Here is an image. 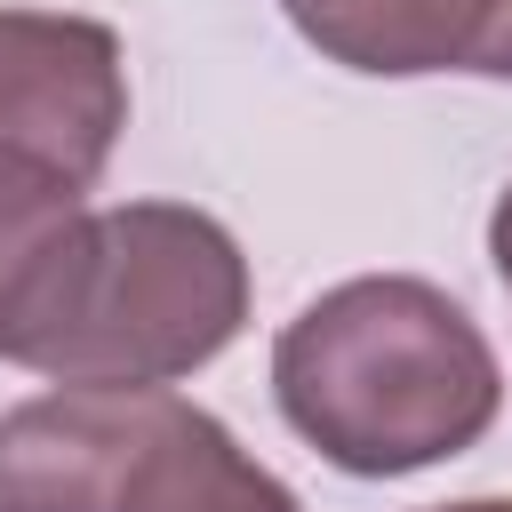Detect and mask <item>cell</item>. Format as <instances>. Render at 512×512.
Returning a JSON list of instances; mask_svg holds the SVG:
<instances>
[{"mask_svg":"<svg viewBox=\"0 0 512 512\" xmlns=\"http://www.w3.org/2000/svg\"><path fill=\"white\" fill-rule=\"evenodd\" d=\"M488 264H496V280L512 288V184L496 192V216H488Z\"/></svg>","mask_w":512,"mask_h":512,"instance_id":"obj_7","label":"cell"},{"mask_svg":"<svg viewBox=\"0 0 512 512\" xmlns=\"http://www.w3.org/2000/svg\"><path fill=\"white\" fill-rule=\"evenodd\" d=\"M120 128V32L64 8H0V176L88 200V184L112 168Z\"/></svg>","mask_w":512,"mask_h":512,"instance_id":"obj_4","label":"cell"},{"mask_svg":"<svg viewBox=\"0 0 512 512\" xmlns=\"http://www.w3.org/2000/svg\"><path fill=\"white\" fill-rule=\"evenodd\" d=\"M272 400L336 472L400 480L464 456L496 424L504 368L448 288L416 272H360L320 288L272 336Z\"/></svg>","mask_w":512,"mask_h":512,"instance_id":"obj_1","label":"cell"},{"mask_svg":"<svg viewBox=\"0 0 512 512\" xmlns=\"http://www.w3.org/2000/svg\"><path fill=\"white\" fill-rule=\"evenodd\" d=\"M424 72L512 80V0H392L384 80H424Z\"/></svg>","mask_w":512,"mask_h":512,"instance_id":"obj_5","label":"cell"},{"mask_svg":"<svg viewBox=\"0 0 512 512\" xmlns=\"http://www.w3.org/2000/svg\"><path fill=\"white\" fill-rule=\"evenodd\" d=\"M80 208H88V200H72V192H40V184H8V176H0V320H8V304L24 296L32 264L48 256V240H56Z\"/></svg>","mask_w":512,"mask_h":512,"instance_id":"obj_6","label":"cell"},{"mask_svg":"<svg viewBox=\"0 0 512 512\" xmlns=\"http://www.w3.org/2000/svg\"><path fill=\"white\" fill-rule=\"evenodd\" d=\"M0 512H304V496L168 384H56L0 416Z\"/></svg>","mask_w":512,"mask_h":512,"instance_id":"obj_3","label":"cell"},{"mask_svg":"<svg viewBox=\"0 0 512 512\" xmlns=\"http://www.w3.org/2000/svg\"><path fill=\"white\" fill-rule=\"evenodd\" d=\"M248 256L192 200L80 208L0 320V360L56 384H176L248 328Z\"/></svg>","mask_w":512,"mask_h":512,"instance_id":"obj_2","label":"cell"},{"mask_svg":"<svg viewBox=\"0 0 512 512\" xmlns=\"http://www.w3.org/2000/svg\"><path fill=\"white\" fill-rule=\"evenodd\" d=\"M424 512H512V496H456V504H424Z\"/></svg>","mask_w":512,"mask_h":512,"instance_id":"obj_8","label":"cell"}]
</instances>
